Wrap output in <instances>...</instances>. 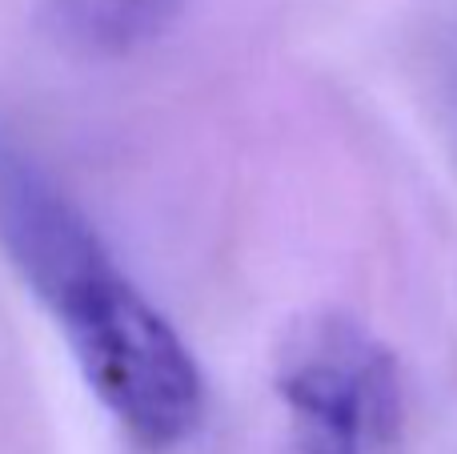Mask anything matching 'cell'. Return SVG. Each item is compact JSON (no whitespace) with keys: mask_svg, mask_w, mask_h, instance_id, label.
<instances>
[{"mask_svg":"<svg viewBox=\"0 0 457 454\" xmlns=\"http://www.w3.org/2000/svg\"><path fill=\"white\" fill-rule=\"evenodd\" d=\"M189 0H53L69 37L93 53H133L157 40Z\"/></svg>","mask_w":457,"mask_h":454,"instance_id":"obj_3","label":"cell"},{"mask_svg":"<svg viewBox=\"0 0 457 454\" xmlns=\"http://www.w3.org/2000/svg\"><path fill=\"white\" fill-rule=\"evenodd\" d=\"M0 249L56 318L85 383L141 447L169 450L205 418V378L173 322L125 278L96 225L0 129Z\"/></svg>","mask_w":457,"mask_h":454,"instance_id":"obj_1","label":"cell"},{"mask_svg":"<svg viewBox=\"0 0 457 454\" xmlns=\"http://www.w3.org/2000/svg\"><path fill=\"white\" fill-rule=\"evenodd\" d=\"M277 394L301 454H370L402 426L397 362L349 318L309 322L281 350Z\"/></svg>","mask_w":457,"mask_h":454,"instance_id":"obj_2","label":"cell"}]
</instances>
